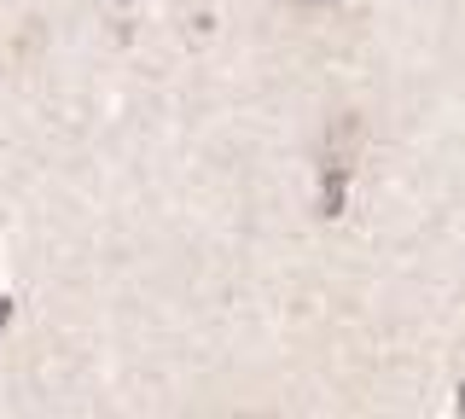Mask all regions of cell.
Returning <instances> with one entry per match:
<instances>
[{
  "label": "cell",
  "mask_w": 465,
  "mask_h": 419,
  "mask_svg": "<svg viewBox=\"0 0 465 419\" xmlns=\"http://www.w3.org/2000/svg\"><path fill=\"white\" fill-rule=\"evenodd\" d=\"M460 414H465V384H460Z\"/></svg>",
  "instance_id": "2"
},
{
  "label": "cell",
  "mask_w": 465,
  "mask_h": 419,
  "mask_svg": "<svg viewBox=\"0 0 465 419\" xmlns=\"http://www.w3.org/2000/svg\"><path fill=\"white\" fill-rule=\"evenodd\" d=\"M302 6H326V0H302Z\"/></svg>",
  "instance_id": "3"
},
{
  "label": "cell",
  "mask_w": 465,
  "mask_h": 419,
  "mask_svg": "<svg viewBox=\"0 0 465 419\" xmlns=\"http://www.w3.org/2000/svg\"><path fill=\"white\" fill-rule=\"evenodd\" d=\"M6 321H12V297H0V332H6Z\"/></svg>",
  "instance_id": "1"
}]
</instances>
